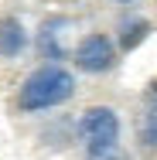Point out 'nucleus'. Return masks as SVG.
<instances>
[{"label": "nucleus", "instance_id": "3", "mask_svg": "<svg viewBox=\"0 0 157 160\" xmlns=\"http://www.w3.org/2000/svg\"><path fill=\"white\" fill-rule=\"evenodd\" d=\"M75 62H79L82 72H106L109 65L116 62V48H113V41H109L106 34H89V38L79 44Z\"/></svg>", "mask_w": 157, "mask_h": 160}, {"label": "nucleus", "instance_id": "1", "mask_svg": "<svg viewBox=\"0 0 157 160\" xmlns=\"http://www.w3.org/2000/svg\"><path fill=\"white\" fill-rule=\"evenodd\" d=\"M75 92V82L72 75L58 68V65H48L41 72H34L31 78L24 82L21 89V106L24 109H48V106H58Z\"/></svg>", "mask_w": 157, "mask_h": 160}, {"label": "nucleus", "instance_id": "2", "mask_svg": "<svg viewBox=\"0 0 157 160\" xmlns=\"http://www.w3.org/2000/svg\"><path fill=\"white\" fill-rule=\"evenodd\" d=\"M116 136H120V119L109 106H92L82 112V140L89 147V160H120Z\"/></svg>", "mask_w": 157, "mask_h": 160}, {"label": "nucleus", "instance_id": "5", "mask_svg": "<svg viewBox=\"0 0 157 160\" xmlns=\"http://www.w3.org/2000/svg\"><path fill=\"white\" fill-rule=\"evenodd\" d=\"M123 3H126V0H123Z\"/></svg>", "mask_w": 157, "mask_h": 160}, {"label": "nucleus", "instance_id": "4", "mask_svg": "<svg viewBox=\"0 0 157 160\" xmlns=\"http://www.w3.org/2000/svg\"><path fill=\"white\" fill-rule=\"evenodd\" d=\"M21 48H24V28L14 17L0 21V55H17Z\"/></svg>", "mask_w": 157, "mask_h": 160}]
</instances>
